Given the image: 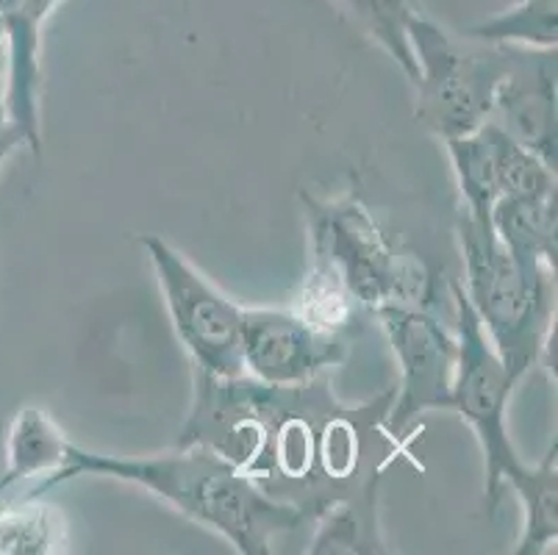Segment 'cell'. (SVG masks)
Wrapping results in <instances>:
<instances>
[{
	"mask_svg": "<svg viewBox=\"0 0 558 555\" xmlns=\"http://www.w3.org/2000/svg\"><path fill=\"white\" fill-rule=\"evenodd\" d=\"M7 122V50H3V39H0V129Z\"/></svg>",
	"mask_w": 558,
	"mask_h": 555,
	"instance_id": "obj_20",
	"label": "cell"
},
{
	"mask_svg": "<svg viewBox=\"0 0 558 555\" xmlns=\"http://www.w3.org/2000/svg\"><path fill=\"white\" fill-rule=\"evenodd\" d=\"M450 294L456 303L459 361H456L448 411H456L466 422L484 453V503L486 514L492 517L504 500L509 483L525 467L520 453L511 445L509 425H506L509 397L517 384L509 378L504 361L492 348L478 314L473 312V305L461 289V281H450Z\"/></svg>",
	"mask_w": 558,
	"mask_h": 555,
	"instance_id": "obj_6",
	"label": "cell"
},
{
	"mask_svg": "<svg viewBox=\"0 0 558 555\" xmlns=\"http://www.w3.org/2000/svg\"><path fill=\"white\" fill-rule=\"evenodd\" d=\"M556 442L536 464L522 467L509 488L520 497L522 531L517 539V555H542L556 550L558 542V456Z\"/></svg>",
	"mask_w": 558,
	"mask_h": 555,
	"instance_id": "obj_14",
	"label": "cell"
},
{
	"mask_svg": "<svg viewBox=\"0 0 558 555\" xmlns=\"http://www.w3.org/2000/svg\"><path fill=\"white\" fill-rule=\"evenodd\" d=\"M348 353V336L317 328L292 305L242 309V370L262 384H306L333 373Z\"/></svg>",
	"mask_w": 558,
	"mask_h": 555,
	"instance_id": "obj_9",
	"label": "cell"
},
{
	"mask_svg": "<svg viewBox=\"0 0 558 555\" xmlns=\"http://www.w3.org/2000/svg\"><path fill=\"white\" fill-rule=\"evenodd\" d=\"M456 183H459V212L470 214L478 222H492V208L500 201V181H497L495 145H492L489 122L478 131L445 140Z\"/></svg>",
	"mask_w": 558,
	"mask_h": 555,
	"instance_id": "obj_15",
	"label": "cell"
},
{
	"mask_svg": "<svg viewBox=\"0 0 558 555\" xmlns=\"http://www.w3.org/2000/svg\"><path fill=\"white\" fill-rule=\"evenodd\" d=\"M466 39L527 50H556L558 0H517L514 7L473 25L466 31Z\"/></svg>",
	"mask_w": 558,
	"mask_h": 555,
	"instance_id": "obj_17",
	"label": "cell"
},
{
	"mask_svg": "<svg viewBox=\"0 0 558 555\" xmlns=\"http://www.w3.org/2000/svg\"><path fill=\"white\" fill-rule=\"evenodd\" d=\"M192 386L175 445L211 447L267 495L298 508L317 526L312 555L387 553L378 488L409 439L389 431L392 386L356 406L333 395L331 373L270 386L192 370Z\"/></svg>",
	"mask_w": 558,
	"mask_h": 555,
	"instance_id": "obj_1",
	"label": "cell"
},
{
	"mask_svg": "<svg viewBox=\"0 0 558 555\" xmlns=\"http://www.w3.org/2000/svg\"><path fill=\"white\" fill-rule=\"evenodd\" d=\"M20 147H28L23 131H20L17 125H12V122H7V125L0 129V170H3V165L12 159Z\"/></svg>",
	"mask_w": 558,
	"mask_h": 555,
	"instance_id": "obj_19",
	"label": "cell"
},
{
	"mask_svg": "<svg viewBox=\"0 0 558 555\" xmlns=\"http://www.w3.org/2000/svg\"><path fill=\"white\" fill-rule=\"evenodd\" d=\"M312 233V269L326 275L373 317L380 305H425L434 275L423 258L395 242L359 197H319L301 192Z\"/></svg>",
	"mask_w": 558,
	"mask_h": 555,
	"instance_id": "obj_4",
	"label": "cell"
},
{
	"mask_svg": "<svg viewBox=\"0 0 558 555\" xmlns=\"http://www.w3.org/2000/svg\"><path fill=\"white\" fill-rule=\"evenodd\" d=\"M81 475L111 478L150 492L179 514L220 533L236 553L270 555L272 542L298 531L306 519L298 508L270 497L242 470L206 445H172L154 456H106L70 442L62 467L28 495H48Z\"/></svg>",
	"mask_w": 558,
	"mask_h": 555,
	"instance_id": "obj_2",
	"label": "cell"
},
{
	"mask_svg": "<svg viewBox=\"0 0 558 555\" xmlns=\"http://www.w3.org/2000/svg\"><path fill=\"white\" fill-rule=\"evenodd\" d=\"M466 300L478 314L506 373L520 384L547 359L556 330V269H525L511 258L492 222L459 212L456 222Z\"/></svg>",
	"mask_w": 558,
	"mask_h": 555,
	"instance_id": "obj_3",
	"label": "cell"
},
{
	"mask_svg": "<svg viewBox=\"0 0 558 555\" xmlns=\"http://www.w3.org/2000/svg\"><path fill=\"white\" fill-rule=\"evenodd\" d=\"M417 61V122L439 140L478 131L489 122L495 89L509 68V45L453 39L423 12L409 20Z\"/></svg>",
	"mask_w": 558,
	"mask_h": 555,
	"instance_id": "obj_5",
	"label": "cell"
},
{
	"mask_svg": "<svg viewBox=\"0 0 558 555\" xmlns=\"http://www.w3.org/2000/svg\"><path fill=\"white\" fill-rule=\"evenodd\" d=\"M68 526L43 495L0 506V555H56L68 553Z\"/></svg>",
	"mask_w": 558,
	"mask_h": 555,
	"instance_id": "obj_16",
	"label": "cell"
},
{
	"mask_svg": "<svg viewBox=\"0 0 558 555\" xmlns=\"http://www.w3.org/2000/svg\"><path fill=\"white\" fill-rule=\"evenodd\" d=\"M373 319L387 334L398 361V386H392L389 431L409 436L414 422L428 411H448L453 391L459 339L425 305H380Z\"/></svg>",
	"mask_w": 558,
	"mask_h": 555,
	"instance_id": "obj_8",
	"label": "cell"
},
{
	"mask_svg": "<svg viewBox=\"0 0 558 555\" xmlns=\"http://www.w3.org/2000/svg\"><path fill=\"white\" fill-rule=\"evenodd\" d=\"M556 64V50L509 45V68L497 84L489 114L492 125L550 167L558 161Z\"/></svg>",
	"mask_w": 558,
	"mask_h": 555,
	"instance_id": "obj_10",
	"label": "cell"
},
{
	"mask_svg": "<svg viewBox=\"0 0 558 555\" xmlns=\"http://www.w3.org/2000/svg\"><path fill=\"white\" fill-rule=\"evenodd\" d=\"M68 434L43 409H20L9 425L7 472L0 478V495L20 481L53 475L68 453Z\"/></svg>",
	"mask_w": 558,
	"mask_h": 555,
	"instance_id": "obj_13",
	"label": "cell"
},
{
	"mask_svg": "<svg viewBox=\"0 0 558 555\" xmlns=\"http://www.w3.org/2000/svg\"><path fill=\"white\" fill-rule=\"evenodd\" d=\"M140 248L154 267L167 314L192 370L215 378H236L242 370V309L206 278L179 248L159 233H142Z\"/></svg>",
	"mask_w": 558,
	"mask_h": 555,
	"instance_id": "obj_7",
	"label": "cell"
},
{
	"mask_svg": "<svg viewBox=\"0 0 558 555\" xmlns=\"http://www.w3.org/2000/svg\"><path fill=\"white\" fill-rule=\"evenodd\" d=\"M492 228L520 267L556 269L558 195H509L492 208Z\"/></svg>",
	"mask_w": 558,
	"mask_h": 555,
	"instance_id": "obj_12",
	"label": "cell"
},
{
	"mask_svg": "<svg viewBox=\"0 0 558 555\" xmlns=\"http://www.w3.org/2000/svg\"><path fill=\"white\" fill-rule=\"evenodd\" d=\"M62 0H0V39L7 50V117L28 150H43V28Z\"/></svg>",
	"mask_w": 558,
	"mask_h": 555,
	"instance_id": "obj_11",
	"label": "cell"
},
{
	"mask_svg": "<svg viewBox=\"0 0 558 555\" xmlns=\"http://www.w3.org/2000/svg\"><path fill=\"white\" fill-rule=\"evenodd\" d=\"M359 28L373 39L375 45L387 50L389 59L405 73V79L417 81V61L411 53L409 20L420 14V0H339Z\"/></svg>",
	"mask_w": 558,
	"mask_h": 555,
	"instance_id": "obj_18",
	"label": "cell"
}]
</instances>
